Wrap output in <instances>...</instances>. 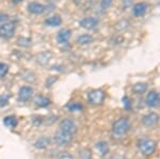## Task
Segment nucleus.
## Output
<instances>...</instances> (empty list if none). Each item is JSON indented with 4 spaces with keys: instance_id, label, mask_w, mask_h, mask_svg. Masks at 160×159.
Returning <instances> with one entry per match:
<instances>
[{
    "instance_id": "2f4dec72",
    "label": "nucleus",
    "mask_w": 160,
    "mask_h": 159,
    "mask_svg": "<svg viewBox=\"0 0 160 159\" xmlns=\"http://www.w3.org/2000/svg\"><path fill=\"white\" fill-rule=\"evenodd\" d=\"M13 3H20V2L22 1V0H11Z\"/></svg>"
},
{
    "instance_id": "aec40b11",
    "label": "nucleus",
    "mask_w": 160,
    "mask_h": 159,
    "mask_svg": "<svg viewBox=\"0 0 160 159\" xmlns=\"http://www.w3.org/2000/svg\"><path fill=\"white\" fill-rule=\"evenodd\" d=\"M66 109L71 112H76V111H82L83 110V106L80 102H71L66 105Z\"/></svg>"
},
{
    "instance_id": "dca6fc26",
    "label": "nucleus",
    "mask_w": 160,
    "mask_h": 159,
    "mask_svg": "<svg viewBox=\"0 0 160 159\" xmlns=\"http://www.w3.org/2000/svg\"><path fill=\"white\" fill-rule=\"evenodd\" d=\"M50 144V138L48 137H41L34 142V147L38 150H44Z\"/></svg>"
},
{
    "instance_id": "c756f323",
    "label": "nucleus",
    "mask_w": 160,
    "mask_h": 159,
    "mask_svg": "<svg viewBox=\"0 0 160 159\" xmlns=\"http://www.w3.org/2000/svg\"><path fill=\"white\" fill-rule=\"evenodd\" d=\"M131 2H132V0H123L124 7H129L131 6Z\"/></svg>"
},
{
    "instance_id": "f8f14e48",
    "label": "nucleus",
    "mask_w": 160,
    "mask_h": 159,
    "mask_svg": "<svg viewBox=\"0 0 160 159\" xmlns=\"http://www.w3.org/2000/svg\"><path fill=\"white\" fill-rule=\"evenodd\" d=\"M94 147L97 151V153L99 154L100 157H105V156H107L109 154L110 148L106 141H98L97 143H95Z\"/></svg>"
},
{
    "instance_id": "39448f33",
    "label": "nucleus",
    "mask_w": 160,
    "mask_h": 159,
    "mask_svg": "<svg viewBox=\"0 0 160 159\" xmlns=\"http://www.w3.org/2000/svg\"><path fill=\"white\" fill-rule=\"evenodd\" d=\"M145 105L148 108H158L160 106V94L157 91H149L145 97Z\"/></svg>"
},
{
    "instance_id": "f03ea898",
    "label": "nucleus",
    "mask_w": 160,
    "mask_h": 159,
    "mask_svg": "<svg viewBox=\"0 0 160 159\" xmlns=\"http://www.w3.org/2000/svg\"><path fill=\"white\" fill-rule=\"evenodd\" d=\"M137 147L143 156H151L156 151L157 142L148 138H142L137 143Z\"/></svg>"
},
{
    "instance_id": "ddd939ff",
    "label": "nucleus",
    "mask_w": 160,
    "mask_h": 159,
    "mask_svg": "<svg viewBox=\"0 0 160 159\" xmlns=\"http://www.w3.org/2000/svg\"><path fill=\"white\" fill-rule=\"evenodd\" d=\"M27 10H28V12L31 13V14L40 15L45 12V7H44L43 4L38 3V2H31V3L28 4Z\"/></svg>"
},
{
    "instance_id": "c85d7f7f",
    "label": "nucleus",
    "mask_w": 160,
    "mask_h": 159,
    "mask_svg": "<svg viewBox=\"0 0 160 159\" xmlns=\"http://www.w3.org/2000/svg\"><path fill=\"white\" fill-rule=\"evenodd\" d=\"M8 19H9V15L8 14H0V24H4Z\"/></svg>"
},
{
    "instance_id": "4468645a",
    "label": "nucleus",
    "mask_w": 160,
    "mask_h": 159,
    "mask_svg": "<svg viewBox=\"0 0 160 159\" xmlns=\"http://www.w3.org/2000/svg\"><path fill=\"white\" fill-rule=\"evenodd\" d=\"M71 35L72 32L69 29H62L57 34V41L60 44H66L69 41V38H71Z\"/></svg>"
},
{
    "instance_id": "9d476101",
    "label": "nucleus",
    "mask_w": 160,
    "mask_h": 159,
    "mask_svg": "<svg viewBox=\"0 0 160 159\" xmlns=\"http://www.w3.org/2000/svg\"><path fill=\"white\" fill-rule=\"evenodd\" d=\"M33 96V89L29 86H25L20 88L18 92V101L19 102H28Z\"/></svg>"
},
{
    "instance_id": "a878e982",
    "label": "nucleus",
    "mask_w": 160,
    "mask_h": 159,
    "mask_svg": "<svg viewBox=\"0 0 160 159\" xmlns=\"http://www.w3.org/2000/svg\"><path fill=\"white\" fill-rule=\"evenodd\" d=\"M8 72H9V66L6 63L0 62V78H3L8 74Z\"/></svg>"
},
{
    "instance_id": "423d86ee",
    "label": "nucleus",
    "mask_w": 160,
    "mask_h": 159,
    "mask_svg": "<svg viewBox=\"0 0 160 159\" xmlns=\"http://www.w3.org/2000/svg\"><path fill=\"white\" fill-rule=\"evenodd\" d=\"M159 120H160V117L158 113H156V112H149V113L145 114L142 117V124L146 128H152L158 124Z\"/></svg>"
},
{
    "instance_id": "f3484780",
    "label": "nucleus",
    "mask_w": 160,
    "mask_h": 159,
    "mask_svg": "<svg viewBox=\"0 0 160 159\" xmlns=\"http://www.w3.org/2000/svg\"><path fill=\"white\" fill-rule=\"evenodd\" d=\"M3 124L4 126L8 127V128H15L18 124V120L15 115H8L3 119Z\"/></svg>"
},
{
    "instance_id": "2eb2a0df",
    "label": "nucleus",
    "mask_w": 160,
    "mask_h": 159,
    "mask_svg": "<svg viewBox=\"0 0 160 159\" xmlns=\"http://www.w3.org/2000/svg\"><path fill=\"white\" fill-rule=\"evenodd\" d=\"M44 24L48 27H58L62 24V18L59 15H53V16H50L47 19H45Z\"/></svg>"
},
{
    "instance_id": "4be33fe9",
    "label": "nucleus",
    "mask_w": 160,
    "mask_h": 159,
    "mask_svg": "<svg viewBox=\"0 0 160 159\" xmlns=\"http://www.w3.org/2000/svg\"><path fill=\"white\" fill-rule=\"evenodd\" d=\"M78 159H92V151L90 148H82L78 153Z\"/></svg>"
},
{
    "instance_id": "412c9836",
    "label": "nucleus",
    "mask_w": 160,
    "mask_h": 159,
    "mask_svg": "<svg viewBox=\"0 0 160 159\" xmlns=\"http://www.w3.org/2000/svg\"><path fill=\"white\" fill-rule=\"evenodd\" d=\"M35 104L37 106L41 107V108H45V107H48L51 104L50 99L47 98L45 96H38L37 99H35Z\"/></svg>"
},
{
    "instance_id": "1a4fd4ad",
    "label": "nucleus",
    "mask_w": 160,
    "mask_h": 159,
    "mask_svg": "<svg viewBox=\"0 0 160 159\" xmlns=\"http://www.w3.org/2000/svg\"><path fill=\"white\" fill-rule=\"evenodd\" d=\"M149 7V4L146 2H138L132 7V15L135 17H142L146 14Z\"/></svg>"
},
{
    "instance_id": "7ed1b4c3",
    "label": "nucleus",
    "mask_w": 160,
    "mask_h": 159,
    "mask_svg": "<svg viewBox=\"0 0 160 159\" xmlns=\"http://www.w3.org/2000/svg\"><path fill=\"white\" fill-rule=\"evenodd\" d=\"M53 141H55V143L57 145H59V147H68V145L72 143V141H73V135L59 129L56 132L55 137H53Z\"/></svg>"
},
{
    "instance_id": "6e6552de",
    "label": "nucleus",
    "mask_w": 160,
    "mask_h": 159,
    "mask_svg": "<svg viewBox=\"0 0 160 159\" xmlns=\"http://www.w3.org/2000/svg\"><path fill=\"white\" fill-rule=\"evenodd\" d=\"M60 129L74 136L77 132V125L72 119H64L60 123Z\"/></svg>"
},
{
    "instance_id": "9b49d317",
    "label": "nucleus",
    "mask_w": 160,
    "mask_h": 159,
    "mask_svg": "<svg viewBox=\"0 0 160 159\" xmlns=\"http://www.w3.org/2000/svg\"><path fill=\"white\" fill-rule=\"evenodd\" d=\"M99 22L97 18L95 17H84L83 19H81L80 22V26H81L83 29H88V30H93L98 26Z\"/></svg>"
},
{
    "instance_id": "20e7f679",
    "label": "nucleus",
    "mask_w": 160,
    "mask_h": 159,
    "mask_svg": "<svg viewBox=\"0 0 160 159\" xmlns=\"http://www.w3.org/2000/svg\"><path fill=\"white\" fill-rule=\"evenodd\" d=\"M106 98V93L102 90L97 89V90H92L91 92H89L88 94V102L91 105L94 106H99L104 102Z\"/></svg>"
},
{
    "instance_id": "a211bd4d",
    "label": "nucleus",
    "mask_w": 160,
    "mask_h": 159,
    "mask_svg": "<svg viewBox=\"0 0 160 159\" xmlns=\"http://www.w3.org/2000/svg\"><path fill=\"white\" fill-rule=\"evenodd\" d=\"M93 41H94V37L91 34H81L77 37V43L79 45H89L93 43Z\"/></svg>"
},
{
    "instance_id": "0eeeda50",
    "label": "nucleus",
    "mask_w": 160,
    "mask_h": 159,
    "mask_svg": "<svg viewBox=\"0 0 160 159\" xmlns=\"http://www.w3.org/2000/svg\"><path fill=\"white\" fill-rule=\"evenodd\" d=\"M15 25L13 22H4L0 26V37L11 38L15 34Z\"/></svg>"
},
{
    "instance_id": "6ab92c4d",
    "label": "nucleus",
    "mask_w": 160,
    "mask_h": 159,
    "mask_svg": "<svg viewBox=\"0 0 160 159\" xmlns=\"http://www.w3.org/2000/svg\"><path fill=\"white\" fill-rule=\"evenodd\" d=\"M146 90H148V83H145V82H138V83L133 84V87H132L133 93L138 94V95L145 93Z\"/></svg>"
},
{
    "instance_id": "7c9ffc66",
    "label": "nucleus",
    "mask_w": 160,
    "mask_h": 159,
    "mask_svg": "<svg viewBox=\"0 0 160 159\" xmlns=\"http://www.w3.org/2000/svg\"><path fill=\"white\" fill-rule=\"evenodd\" d=\"M56 80H57V78H53V77H49V78H48V80H47V83H46V86H47V87H50V86H51V83L55 82Z\"/></svg>"
},
{
    "instance_id": "f257e3e1",
    "label": "nucleus",
    "mask_w": 160,
    "mask_h": 159,
    "mask_svg": "<svg viewBox=\"0 0 160 159\" xmlns=\"http://www.w3.org/2000/svg\"><path fill=\"white\" fill-rule=\"evenodd\" d=\"M130 130V122L127 117H120L115 120L111 127V134L114 139H122Z\"/></svg>"
},
{
    "instance_id": "5701e85b",
    "label": "nucleus",
    "mask_w": 160,
    "mask_h": 159,
    "mask_svg": "<svg viewBox=\"0 0 160 159\" xmlns=\"http://www.w3.org/2000/svg\"><path fill=\"white\" fill-rule=\"evenodd\" d=\"M17 44L19 46H22V47H30L31 40L27 37H19L18 40H17Z\"/></svg>"
},
{
    "instance_id": "cd10ccee",
    "label": "nucleus",
    "mask_w": 160,
    "mask_h": 159,
    "mask_svg": "<svg viewBox=\"0 0 160 159\" xmlns=\"http://www.w3.org/2000/svg\"><path fill=\"white\" fill-rule=\"evenodd\" d=\"M58 159H74V157L69 153L63 152V153H60V155H59V158Z\"/></svg>"
},
{
    "instance_id": "b1692460",
    "label": "nucleus",
    "mask_w": 160,
    "mask_h": 159,
    "mask_svg": "<svg viewBox=\"0 0 160 159\" xmlns=\"http://www.w3.org/2000/svg\"><path fill=\"white\" fill-rule=\"evenodd\" d=\"M122 102H123V106L127 111H130L131 110V99L129 97L127 96H124L122 98Z\"/></svg>"
},
{
    "instance_id": "393cba45",
    "label": "nucleus",
    "mask_w": 160,
    "mask_h": 159,
    "mask_svg": "<svg viewBox=\"0 0 160 159\" xmlns=\"http://www.w3.org/2000/svg\"><path fill=\"white\" fill-rule=\"evenodd\" d=\"M10 101V95L9 94H2L0 96V107H6L9 105Z\"/></svg>"
},
{
    "instance_id": "bb28decb",
    "label": "nucleus",
    "mask_w": 160,
    "mask_h": 159,
    "mask_svg": "<svg viewBox=\"0 0 160 159\" xmlns=\"http://www.w3.org/2000/svg\"><path fill=\"white\" fill-rule=\"evenodd\" d=\"M112 2H113V0H102V1H100V7H102V10L108 9V7H111Z\"/></svg>"
}]
</instances>
